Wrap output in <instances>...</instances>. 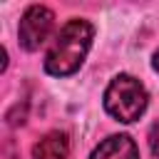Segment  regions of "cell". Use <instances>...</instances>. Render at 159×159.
<instances>
[{"label": "cell", "mask_w": 159, "mask_h": 159, "mask_svg": "<svg viewBox=\"0 0 159 159\" xmlns=\"http://www.w3.org/2000/svg\"><path fill=\"white\" fill-rule=\"evenodd\" d=\"M67 154H70V137L65 132H50L32 147L35 159H67Z\"/></svg>", "instance_id": "5"}, {"label": "cell", "mask_w": 159, "mask_h": 159, "mask_svg": "<svg viewBox=\"0 0 159 159\" xmlns=\"http://www.w3.org/2000/svg\"><path fill=\"white\" fill-rule=\"evenodd\" d=\"M154 70H157V72H159V50H157V52H154Z\"/></svg>", "instance_id": "7"}, {"label": "cell", "mask_w": 159, "mask_h": 159, "mask_svg": "<svg viewBox=\"0 0 159 159\" xmlns=\"http://www.w3.org/2000/svg\"><path fill=\"white\" fill-rule=\"evenodd\" d=\"M52 25H55V12L45 5H30L20 20V30H17V37H20V45L25 50H37L52 32Z\"/></svg>", "instance_id": "3"}, {"label": "cell", "mask_w": 159, "mask_h": 159, "mask_svg": "<svg viewBox=\"0 0 159 159\" xmlns=\"http://www.w3.org/2000/svg\"><path fill=\"white\" fill-rule=\"evenodd\" d=\"M89 159H139V149H137V144H134L132 137L114 134V137H107L92 152Z\"/></svg>", "instance_id": "4"}, {"label": "cell", "mask_w": 159, "mask_h": 159, "mask_svg": "<svg viewBox=\"0 0 159 159\" xmlns=\"http://www.w3.org/2000/svg\"><path fill=\"white\" fill-rule=\"evenodd\" d=\"M149 104V94L139 80L132 75H119L109 82L104 92V109L117 119V122H137Z\"/></svg>", "instance_id": "2"}, {"label": "cell", "mask_w": 159, "mask_h": 159, "mask_svg": "<svg viewBox=\"0 0 159 159\" xmlns=\"http://www.w3.org/2000/svg\"><path fill=\"white\" fill-rule=\"evenodd\" d=\"M94 27L87 20H70L55 37L52 47L45 55V70L52 77H67L80 70V65L87 57V50L92 45Z\"/></svg>", "instance_id": "1"}, {"label": "cell", "mask_w": 159, "mask_h": 159, "mask_svg": "<svg viewBox=\"0 0 159 159\" xmlns=\"http://www.w3.org/2000/svg\"><path fill=\"white\" fill-rule=\"evenodd\" d=\"M149 149L159 159V122H154V127L149 129Z\"/></svg>", "instance_id": "6"}]
</instances>
